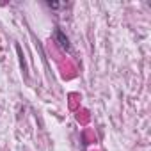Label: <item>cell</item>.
I'll return each instance as SVG.
<instances>
[{"mask_svg":"<svg viewBox=\"0 0 151 151\" xmlns=\"http://www.w3.org/2000/svg\"><path fill=\"white\" fill-rule=\"evenodd\" d=\"M53 37H55V43H57L64 52H71V43H69L68 36H66L59 27H55V29H53Z\"/></svg>","mask_w":151,"mask_h":151,"instance_id":"cell-1","label":"cell"},{"mask_svg":"<svg viewBox=\"0 0 151 151\" xmlns=\"http://www.w3.org/2000/svg\"><path fill=\"white\" fill-rule=\"evenodd\" d=\"M14 48H16V53H18V57H20V66H22V71L25 73V77H29V68H27V62H25V55H23V52H22V46L16 43V45H14Z\"/></svg>","mask_w":151,"mask_h":151,"instance_id":"cell-2","label":"cell"},{"mask_svg":"<svg viewBox=\"0 0 151 151\" xmlns=\"http://www.w3.org/2000/svg\"><path fill=\"white\" fill-rule=\"evenodd\" d=\"M48 7H52V9H59V7H64L66 4H59V2H52V0H48Z\"/></svg>","mask_w":151,"mask_h":151,"instance_id":"cell-3","label":"cell"}]
</instances>
